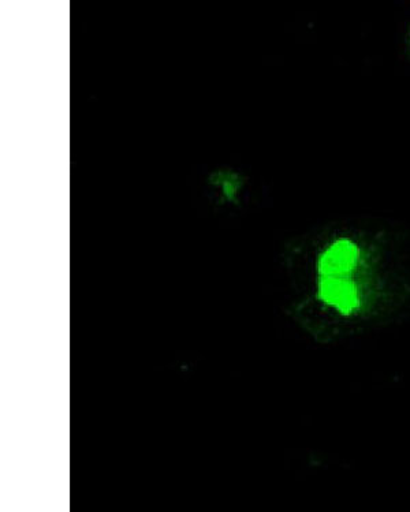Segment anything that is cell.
<instances>
[{
    "mask_svg": "<svg viewBox=\"0 0 410 512\" xmlns=\"http://www.w3.org/2000/svg\"><path fill=\"white\" fill-rule=\"evenodd\" d=\"M360 261V246L353 239L338 238L320 253L316 272L318 278H353Z\"/></svg>",
    "mask_w": 410,
    "mask_h": 512,
    "instance_id": "1",
    "label": "cell"
},
{
    "mask_svg": "<svg viewBox=\"0 0 410 512\" xmlns=\"http://www.w3.org/2000/svg\"><path fill=\"white\" fill-rule=\"evenodd\" d=\"M316 297L342 316H352L361 308L359 286L353 278H318Z\"/></svg>",
    "mask_w": 410,
    "mask_h": 512,
    "instance_id": "2",
    "label": "cell"
}]
</instances>
